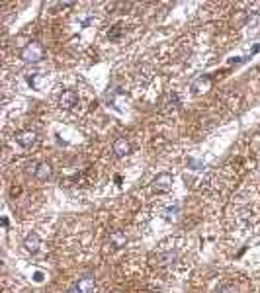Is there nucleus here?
<instances>
[{"label": "nucleus", "instance_id": "obj_1", "mask_svg": "<svg viewBox=\"0 0 260 293\" xmlns=\"http://www.w3.org/2000/svg\"><path fill=\"white\" fill-rule=\"evenodd\" d=\"M20 57H22V61H26V63H37V61H41V59H43V47H41V43H37V41L28 43V45L22 49Z\"/></svg>", "mask_w": 260, "mask_h": 293}, {"label": "nucleus", "instance_id": "obj_2", "mask_svg": "<svg viewBox=\"0 0 260 293\" xmlns=\"http://www.w3.org/2000/svg\"><path fill=\"white\" fill-rule=\"evenodd\" d=\"M16 143H18L20 146H24V149H32V146L37 143V133L32 131V129L20 131V133L16 135Z\"/></svg>", "mask_w": 260, "mask_h": 293}, {"label": "nucleus", "instance_id": "obj_3", "mask_svg": "<svg viewBox=\"0 0 260 293\" xmlns=\"http://www.w3.org/2000/svg\"><path fill=\"white\" fill-rule=\"evenodd\" d=\"M153 188L159 190V192H168L172 188V176L168 172H163L159 174L155 180H153Z\"/></svg>", "mask_w": 260, "mask_h": 293}, {"label": "nucleus", "instance_id": "obj_4", "mask_svg": "<svg viewBox=\"0 0 260 293\" xmlns=\"http://www.w3.org/2000/svg\"><path fill=\"white\" fill-rule=\"evenodd\" d=\"M113 153H115V157H125V155H129L131 153V145H129V141L127 139H123V137H119V139H115L113 141Z\"/></svg>", "mask_w": 260, "mask_h": 293}, {"label": "nucleus", "instance_id": "obj_5", "mask_svg": "<svg viewBox=\"0 0 260 293\" xmlns=\"http://www.w3.org/2000/svg\"><path fill=\"white\" fill-rule=\"evenodd\" d=\"M74 285H76V289H78L80 293H94V289H96V279H94L92 275H84V277L78 279Z\"/></svg>", "mask_w": 260, "mask_h": 293}, {"label": "nucleus", "instance_id": "obj_6", "mask_svg": "<svg viewBox=\"0 0 260 293\" xmlns=\"http://www.w3.org/2000/svg\"><path fill=\"white\" fill-rule=\"evenodd\" d=\"M180 106V100H178V94H167L163 98V111L165 113H170V111H176Z\"/></svg>", "mask_w": 260, "mask_h": 293}, {"label": "nucleus", "instance_id": "obj_7", "mask_svg": "<svg viewBox=\"0 0 260 293\" xmlns=\"http://www.w3.org/2000/svg\"><path fill=\"white\" fill-rule=\"evenodd\" d=\"M24 246H26V250H28V252L36 254V252L39 250V246H41V238H39V235H37V233H30V235L26 237V240H24Z\"/></svg>", "mask_w": 260, "mask_h": 293}, {"label": "nucleus", "instance_id": "obj_8", "mask_svg": "<svg viewBox=\"0 0 260 293\" xmlns=\"http://www.w3.org/2000/svg\"><path fill=\"white\" fill-rule=\"evenodd\" d=\"M76 102H78V96H76V92H74V90H67V92H63V96H61V100H59L61 108H65V110H69V108L76 106Z\"/></svg>", "mask_w": 260, "mask_h": 293}, {"label": "nucleus", "instance_id": "obj_9", "mask_svg": "<svg viewBox=\"0 0 260 293\" xmlns=\"http://www.w3.org/2000/svg\"><path fill=\"white\" fill-rule=\"evenodd\" d=\"M51 165L49 163H37V168H36V178L39 180V182H45V180H49L51 178Z\"/></svg>", "mask_w": 260, "mask_h": 293}, {"label": "nucleus", "instance_id": "obj_10", "mask_svg": "<svg viewBox=\"0 0 260 293\" xmlns=\"http://www.w3.org/2000/svg\"><path fill=\"white\" fill-rule=\"evenodd\" d=\"M176 258H178L176 252H163V254H157L155 262H157L159 266H168V264H172Z\"/></svg>", "mask_w": 260, "mask_h": 293}, {"label": "nucleus", "instance_id": "obj_11", "mask_svg": "<svg viewBox=\"0 0 260 293\" xmlns=\"http://www.w3.org/2000/svg\"><path fill=\"white\" fill-rule=\"evenodd\" d=\"M110 242H111L115 248H121V246H125L127 237H125V233H121V231H113V233L110 235Z\"/></svg>", "mask_w": 260, "mask_h": 293}, {"label": "nucleus", "instance_id": "obj_12", "mask_svg": "<svg viewBox=\"0 0 260 293\" xmlns=\"http://www.w3.org/2000/svg\"><path fill=\"white\" fill-rule=\"evenodd\" d=\"M209 86V78L205 76H202V78H198L196 82H194V86H192V90H194V94H200V92H205V88Z\"/></svg>", "mask_w": 260, "mask_h": 293}, {"label": "nucleus", "instance_id": "obj_13", "mask_svg": "<svg viewBox=\"0 0 260 293\" xmlns=\"http://www.w3.org/2000/svg\"><path fill=\"white\" fill-rule=\"evenodd\" d=\"M215 293H235V289H233L231 285H223V287H219Z\"/></svg>", "mask_w": 260, "mask_h": 293}, {"label": "nucleus", "instance_id": "obj_14", "mask_svg": "<svg viewBox=\"0 0 260 293\" xmlns=\"http://www.w3.org/2000/svg\"><path fill=\"white\" fill-rule=\"evenodd\" d=\"M119 34H121V30H119V28H115V30H113L111 34H108V36H110V39H117V37H119Z\"/></svg>", "mask_w": 260, "mask_h": 293}, {"label": "nucleus", "instance_id": "obj_15", "mask_svg": "<svg viewBox=\"0 0 260 293\" xmlns=\"http://www.w3.org/2000/svg\"><path fill=\"white\" fill-rule=\"evenodd\" d=\"M34 279H36V281H41V279H43V274H41V272H36Z\"/></svg>", "mask_w": 260, "mask_h": 293}, {"label": "nucleus", "instance_id": "obj_16", "mask_svg": "<svg viewBox=\"0 0 260 293\" xmlns=\"http://www.w3.org/2000/svg\"><path fill=\"white\" fill-rule=\"evenodd\" d=\"M67 293H80V291H78V289H76V285H73V287H71V289H69V291H67Z\"/></svg>", "mask_w": 260, "mask_h": 293}]
</instances>
